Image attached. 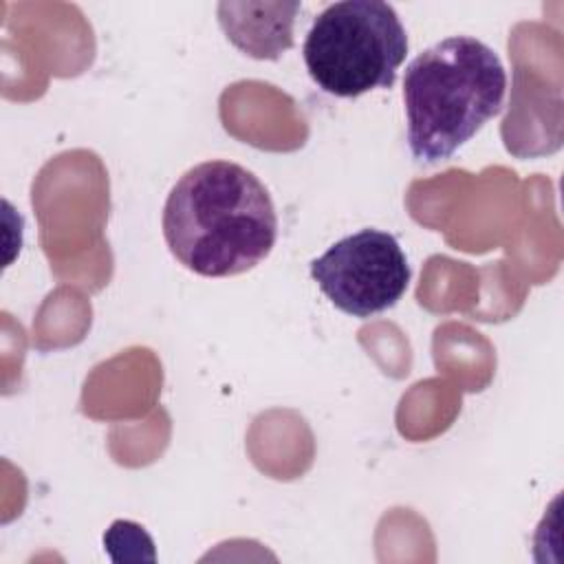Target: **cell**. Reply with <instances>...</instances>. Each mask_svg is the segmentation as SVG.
Here are the masks:
<instances>
[{
	"label": "cell",
	"instance_id": "6da1fadb",
	"mask_svg": "<svg viewBox=\"0 0 564 564\" xmlns=\"http://www.w3.org/2000/svg\"><path fill=\"white\" fill-rule=\"evenodd\" d=\"M163 236L189 271L227 278L253 269L271 253L278 214L253 172L234 161H205L170 189Z\"/></svg>",
	"mask_w": 564,
	"mask_h": 564
},
{
	"label": "cell",
	"instance_id": "7a4b0ae2",
	"mask_svg": "<svg viewBox=\"0 0 564 564\" xmlns=\"http://www.w3.org/2000/svg\"><path fill=\"white\" fill-rule=\"evenodd\" d=\"M507 73L491 46L452 35L419 53L405 68L408 145L423 165L449 159L505 104Z\"/></svg>",
	"mask_w": 564,
	"mask_h": 564
},
{
	"label": "cell",
	"instance_id": "3957f363",
	"mask_svg": "<svg viewBox=\"0 0 564 564\" xmlns=\"http://www.w3.org/2000/svg\"><path fill=\"white\" fill-rule=\"evenodd\" d=\"M405 55V29L394 7L381 0L328 4L313 20L302 46L311 79L335 97L390 88Z\"/></svg>",
	"mask_w": 564,
	"mask_h": 564
},
{
	"label": "cell",
	"instance_id": "277c9868",
	"mask_svg": "<svg viewBox=\"0 0 564 564\" xmlns=\"http://www.w3.org/2000/svg\"><path fill=\"white\" fill-rule=\"evenodd\" d=\"M399 240L381 229H359L311 262V278L341 313L366 319L392 308L410 284Z\"/></svg>",
	"mask_w": 564,
	"mask_h": 564
},
{
	"label": "cell",
	"instance_id": "5b68a950",
	"mask_svg": "<svg viewBox=\"0 0 564 564\" xmlns=\"http://www.w3.org/2000/svg\"><path fill=\"white\" fill-rule=\"evenodd\" d=\"M297 2L282 4L273 18H238L225 7H218L220 26L227 37L256 59H278L293 44V15Z\"/></svg>",
	"mask_w": 564,
	"mask_h": 564
}]
</instances>
